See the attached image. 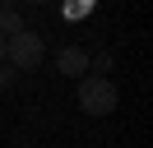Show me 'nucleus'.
I'll return each instance as SVG.
<instances>
[{
    "mask_svg": "<svg viewBox=\"0 0 153 148\" xmlns=\"http://www.w3.org/2000/svg\"><path fill=\"white\" fill-rule=\"evenodd\" d=\"M42 60H47V42H42V33L23 28V33L5 37V65H10V70H19V74H33Z\"/></svg>",
    "mask_w": 153,
    "mask_h": 148,
    "instance_id": "1",
    "label": "nucleus"
},
{
    "mask_svg": "<svg viewBox=\"0 0 153 148\" xmlns=\"http://www.w3.org/2000/svg\"><path fill=\"white\" fill-rule=\"evenodd\" d=\"M116 102H121V92H116V83L107 74H84L79 79V107L88 116H111Z\"/></svg>",
    "mask_w": 153,
    "mask_h": 148,
    "instance_id": "2",
    "label": "nucleus"
},
{
    "mask_svg": "<svg viewBox=\"0 0 153 148\" xmlns=\"http://www.w3.org/2000/svg\"><path fill=\"white\" fill-rule=\"evenodd\" d=\"M56 70L70 74V79H84V74H88V51H84V46H60V51H56Z\"/></svg>",
    "mask_w": 153,
    "mask_h": 148,
    "instance_id": "3",
    "label": "nucleus"
},
{
    "mask_svg": "<svg viewBox=\"0 0 153 148\" xmlns=\"http://www.w3.org/2000/svg\"><path fill=\"white\" fill-rule=\"evenodd\" d=\"M23 28H28V23H23V14L14 9V0H10V5H0V33L14 37V33H23Z\"/></svg>",
    "mask_w": 153,
    "mask_h": 148,
    "instance_id": "4",
    "label": "nucleus"
},
{
    "mask_svg": "<svg viewBox=\"0 0 153 148\" xmlns=\"http://www.w3.org/2000/svg\"><path fill=\"white\" fill-rule=\"evenodd\" d=\"M88 70H97V74H107V70H111V56H93V60H88Z\"/></svg>",
    "mask_w": 153,
    "mask_h": 148,
    "instance_id": "5",
    "label": "nucleus"
},
{
    "mask_svg": "<svg viewBox=\"0 0 153 148\" xmlns=\"http://www.w3.org/2000/svg\"><path fill=\"white\" fill-rule=\"evenodd\" d=\"M10 79H14V70H10V65H0V92L10 88Z\"/></svg>",
    "mask_w": 153,
    "mask_h": 148,
    "instance_id": "6",
    "label": "nucleus"
},
{
    "mask_svg": "<svg viewBox=\"0 0 153 148\" xmlns=\"http://www.w3.org/2000/svg\"><path fill=\"white\" fill-rule=\"evenodd\" d=\"M0 65H5V33H0Z\"/></svg>",
    "mask_w": 153,
    "mask_h": 148,
    "instance_id": "7",
    "label": "nucleus"
},
{
    "mask_svg": "<svg viewBox=\"0 0 153 148\" xmlns=\"http://www.w3.org/2000/svg\"><path fill=\"white\" fill-rule=\"evenodd\" d=\"M23 5H47V0H23Z\"/></svg>",
    "mask_w": 153,
    "mask_h": 148,
    "instance_id": "8",
    "label": "nucleus"
}]
</instances>
